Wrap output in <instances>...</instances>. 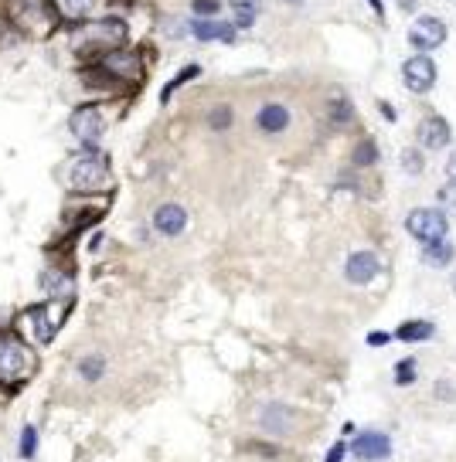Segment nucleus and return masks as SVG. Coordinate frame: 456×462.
Instances as JSON below:
<instances>
[{"label":"nucleus","instance_id":"4","mask_svg":"<svg viewBox=\"0 0 456 462\" xmlns=\"http://www.w3.org/2000/svg\"><path fill=\"white\" fill-rule=\"evenodd\" d=\"M102 113H99L96 106H82V109H75L72 113V119H68V129H72V136L79 140V143H86V147H96L99 136H102Z\"/></svg>","mask_w":456,"mask_h":462},{"label":"nucleus","instance_id":"26","mask_svg":"<svg viewBox=\"0 0 456 462\" xmlns=\"http://www.w3.org/2000/svg\"><path fill=\"white\" fill-rule=\"evenodd\" d=\"M195 75H197V68H195V65H188V68H184V72H181V75H177V79H174V82L163 89V99H170V92H174V89H181V85H184L188 79H195Z\"/></svg>","mask_w":456,"mask_h":462},{"label":"nucleus","instance_id":"37","mask_svg":"<svg viewBox=\"0 0 456 462\" xmlns=\"http://www.w3.org/2000/svg\"><path fill=\"white\" fill-rule=\"evenodd\" d=\"M453 3H456V0H453Z\"/></svg>","mask_w":456,"mask_h":462},{"label":"nucleus","instance_id":"3","mask_svg":"<svg viewBox=\"0 0 456 462\" xmlns=\"http://www.w3.org/2000/svg\"><path fill=\"white\" fill-rule=\"evenodd\" d=\"M34 368V354L17 343V340H3L0 343V377L3 381H21L24 374H31Z\"/></svg>","mask_w":456,"mask_h":462},{"label":"nucleus","instance_id":"30","mask_svg":"<svg viewBox=\"0 0 456 462\" xmlns=\"http://www.w3.org/2000/svg\"><path fill=\"white\" fill-rule=\"evenodd\" d=\"M341 459H344V442H337V445L327 452V462H341Z\"/></svg>","mask_w":456,"mask_h":462},{"label":"nucleus","instance_id":"25","mask_svg":"<svg viewBox=\"0 0 456 462\" xmlns=\"http://www.w3.org/2000/svg\"><path fill=\"white\" fill-rule=\"evenodd\" d=\"M34 449H38V431L24 429V435H21V456H24V459H31Z\"/></svg>","mask_w":456,"mask_h":462},{"label":"nucleus","instance_id":"33","mask_svg":"<svg viewBox=\"0 0 456 462\" xmlns=\"http://www.w3.org/2000/svg\"><path fill=\"white\" fill-rule=\"evenodd\" d=\"M398 7L402 10H416V0H398Z\"/></svg>","mask_w":456,"mask_h":462},{"label":"nucleus","instance_id":"34","mask_svg":"<svg viewBox=\"0 0 456 462\" xmlns=\"http://www.w3.org/2000/svg\"><path fill=\"white\" fill-rule=\"evenodd\" d=\"M371 7H375V10H378V14H382V0H371Z\"/></svg>","mask_w":456,"mask_h":462},{"label":"nucleus","instance_id":"22","mask_svg":"<svg viewBox=\"0 0 456 462\" xmlns=\"http://www.w3.org/2000/svg\"><path fill=\"white\" fill-rule=\"evenodd\" d=\"M436 197H439V204L446 211H456V181H446V184L436 190Z\"/></svg>","mask_w":456,"mask_h":462},{"label":"nucleus","instance_id":"24","mask_svg":"<svg viewBox=\"0 0 456 462\" xmlns=\"http://www.w3.org/2000/svg\"><path fill=\"white\" fill-rule=\"evenodd\" d=\"M82 377L86 381H99V374H102V357H89V361H82Z\"/></svg>","mask_w":456,"mask_h":462},{"label":"nucleus","instance_id":"31","mask_svg":"<svg viewBox=\"0 0 456 462\" xmlns=\"http://www.w3.org/2000/svg\"><path fill=\"white\" fill-rule=\"evenodd\" d=\"M446 181H456V154L450 156V163H446Z\"/></svg>","mask_w":456,"mask_h":462},{"label":"nucleus","instance_id":"17","mask_svg":"<svg viewBox=\"0 0 456 462\" xmlns=\"http://www.w3.org/2000/svg\"><path fill=\"white\" fill-rule=\"evenodd\" d=\"M235 10V28H252L256 14H259V0H228Z\"/></svg>","mask_w":456,"mask_h":462},{"label":"nucleus","instance_id":"18","mask_svg":"<svg viewBox=\"0 0 456 462\" xmlns=\"http://www.w3.org/2000/svg\"><path fill=\"white\" fill-rule=\"evenodd\" d=\"M423 258L429 262V265H450L453 262V245L443 238V242H429L423 251Z\"/></svg>","mask_w":456,"mask_h":462},{"label":"nucleus","instance_id":"21","mask_svg":"<svg viewBox=\"0 0 456 462\" xmlns=\"http://www.w3.org/2000/svg\"><path fill=\"white\" fill-rule=\"evenodd\" d=\"M423 167H425V160L419 150H405V154H402V170H405V174H423Z\"/></svg>","mask_w":456,"mask_h":462},{"label":"nucleus","instance_id":"28","mask_svg":"<svg viewBox=\"0 0 456 462\" xmlns=\"http://www.w3.org/2000/svg\"><path fill=\"white\" fill-rule=\"evenodd\" d=\"M195 14L197 17H211V14H218V0H195Z\"/></svg>","mask_w":456,"mask_h":462},{"label":"nucleus","instance_id":"19","mask_svg":"<svg viewBox=\"0 0 456 462\" xmlns=\"http://www.w3.org/2000/svg\"><path fill=\"white\" fill-rule=\"evenodd\" d=\"M432 333H436V327L429 320H412V323L398 327V340H429Z\"/></svg>","mask_w":456,"mask_h":462},{"label":"nucleus","instance_id":"16","mask_svg":"<svg viewBox=\"0 0 456 462\" xmlns=\"http://www.w3.org/2000/svg\"><path fill=\"white\" fill-rule=\"evenodd\" d=\"M55 10L65 17V21H82L96 10V0H55Z\"/></svg>","mask_w":456,"mask_h":462},{"label":"nucleus","instance_id":"32","mask_svg":"<svg viewBox=\"0 0 456 462\" xmlns=\"http://www.w3.org/2000/svg\"><path fill=\"white\" fill-rule=\"evenodd\" d=\"M382 116H385V119H391V123H395V109H391L389 102H382Z\"/></svg>","mask_w":456,"mask_h":462},{"label":"nucleus","instance_id":"35","mask_svg":"<svg viewBox=\"0 0 456 462\" xmlns=\"http://www.w3.org/2000/svg\"><path fill=\"white\" fill-rule=\"evenodd\" d=\"M283 3H303V0H283Z\"/></svg>","mask_w":456,"mask_h":462},{"label":"nucleus","instance_id":"2","mask_svg":"<svg viewBox=\"0 0 456 462\" xmlns=\"http://www.w3.org/2000/svg\"><path fill=\"white\" fill-rule=\"evenodd\" d=\"M405 228L419 238V242H443L450 235V217L439 208H416L412 215L405 217Z\"/></svg>","mask_w":456,"mask_h":462},{"label":"nucleus","instance_id":"1","mask_svg":"<svg viewBox=\"0 0 456 462\" xmlns=\"http://www.w3.org/2000/svg\"><path fill=\"white\" fill-rule=\"evenodd\" d=\"M109 177V163L106 156L96 150H82V154L72 160V170H68V181L75 190H99Z\"/></svg>","mask_w":456,"mask_h":462},{"label":"nucleus","instance_id":"20","mask_svg":"<svg viewBox=\"0 0 456 462\" xmlns=\"http://www.w3.org/2000/svg\"><path fill=\"white\" fill-rule=\"evenodd\" d=\"M31 323H34V337L41 340V343H48V340L55 337V327H51V320H48V313L38 306L31 309Z\"/></svg>","mask_w":456,"mask_h":462},{"label":"nucleus","instance_id":"8","mask_svg":"<svg viewBox=\"0 0 456 462\" xmlns=\"http://www.w3.org/2000/svg\"><path fill=\"white\" fill-rule=\"evenodd\" d=\"M17 28H31V31H44L48 28V0H14L10 7Z\"/></svg>","mask_w":456,"mask_h":462},{"label":"nucleus","instance_id":"5","mask_svg":"<svg viewBox=\"0 0 456 462\" xmlns=\"http://www.w3.org/2000/svg\"><path fill=\"white\" fill-rule=\"evenodd\" d=\"M446 41V24L439 21V17H432V14H423L412 28H409V44L416 48V51H432V48H439Z\"/></svg>","mask_w":456,"mask_h":462},{"label":"nucleus","instance_id":"23","mask_svg":"<svg viewBox=\"0 0 456 462\" xmlns=\"http://www.w3.org/2000/svg\"><path fill=\"white\" fill-rule=\"evenodd\" d=\"M375 156H378V150H375V143L368 140V143H361L358 150H355V163L368 167V163H375Z\"/></svg>","mask_w":456,"mask_h":462},{"label":"nucleus","instance_id":"12","mask_svg":"<svg viewBox=\"0 0 456 462\" xmlns=\"http://www.w3.org/2000/svg\"><path fill=\"white\" fill-rule=\"evenodd\" d=\"M344 272H348V282H355V286L371 282V279L378 276V255H375V251H355V255L348 258Z\"/></svg>","mask_w":456,"mask_h":462},{"label":"nucleus","instance_id":"36","mask_svg":"<svg viewBox=\"0 0 456 462\" xmlns=\"http://www.w3.org/2000/svg\"><path fill=\"white\" fill-rule=\"evenodd\" d=\"M453 286H456V276H453Z\"/></svg>","mask_w":456,"mask_h":462},{"label":"nucleus","instance_id":"13","mask_svg":"<svg viewBox=\"0 0 456 462\" xmlns=\"http://www.w3.org/2000/svg\"><path fill=\"white\" fill-rule=\"evenodd\" d=\"M256 123H259L262 133H283L290 126V113H286V106H276L272 102V106H262Z\"/></svg>","mask_w":456,"mask_h":462},{"label":"nucleus","instance_id":"6","mask_svg":"<svg viewBox=\"0 0 456 462\" xmlns=\"http://www.w3.org/2000/svg\"><path fill=\"white\" fill-rule=\"evenodd\" d=\"M402 79L412 92H429L436 85V65H432L429 55H416V58H409L402 65Z\"/></svg>","mask_w":456,"mask_h":462},{"label":"nucleus","instance_id":"15","mask_svg":"<svg viewBox=\"0 0 456 462\" xmlns=\"http://www.w3.org/2000/svg\"><path fill=\"white\" fill-rule=\"evenodd\" d=\"M102 68L109 72V75H123V79H140V62H136V55H109Z\"/></svg>","mask_w":456,"mask_h":462},{"label":"nucleus","instance_id":"7","mask_svg":"<svg viewBox=\"0 0 456 462\" xmlns=\"http://www.w3.org/2000/svg\"><path fill=\"white\" fill-rule=\"evenodd\" d=\"M123 38H127L123 21H99V24L82 28V34H79L82 44H96V48H116V44H123Z\"/></svg>","mask_w":456,"mask_h":462},{"label":"nucleus","instance_id":"27","mask_svg":"<svg viewBox=\"0 0 456 462\" xmlns=\"http://www.w3.org/2000/svg\"><path fill=\"white\" fill-rule=\"evenodd\" d=\"M208 123L215 126V129H225V126H231V109L228 106H218L215 113H211V119Z\"/></svg>","mask_w":456,"mask_h":462},{"label":"nucleus","instance_id":"10","mask_svg":"<svg viewBox=\"0 0 456 462\" xmlns=\"http://www.w3.org/2000/svg\"><path fill=\"white\" fill-rule=\"evenodd\" d=\"M450 140H453V129H450V123L443 116H425L419 123V143L425 150H443Z\"/></svg>","mask_w":456,"mask_h":462},{"label":"nucleus","instance_id":"14","mask_svg":"<svg viewBox=\"0 0 456 462\" xmlns=\"http://www.w3.org/2000/svg\"><path fill=\"white\" fill-rule=\"evenodd\" d=\"M191 34L197 41H231L235 38V24H222V21H195Z\"/></svg>","mask_w":456,"mask_h":462},{"label":"nucleus","instance_id":"29","mask_svg":"<svg viewBox=\"0 0 456 462\" xmlns=\"http://www.w3.org/2000/svg\"><path fill=\"white\" fill-rule=\"evenodd\" d=\"M398 384H412V364L409 361L398 368Z\"/></svg>","mask_w":456,"mask_h":462},{"label":"nucleus","instance_id":"9","mask_svg":"<svg viewBox=\"0 0 456 462\" xmlns=\"http://www.w3.org/2000/svg\"><path fill=\"white\" fill-rule=\"evenodd\" d=\"M351 449H355V456L361 462H378V459H389L391 456V442H389V435H382V431H361Z\"/></svg>","mask_w":456,"mask_h":462},{"label":"nucleus","instance_id":"11","mask_svg":"<svg viewBox=\"0 0 456 462\" xmlns=\"http://www.w3.org/2000/svg\"><path fill=\"white\" fill-rule=\"evenodd\" d=\"M154 228L161 235H167V238H174V235H181L188 228V211L181 204H161L154 211Z\"/></svg>","mask_w":456,"mask_h":462}]
</instances>
